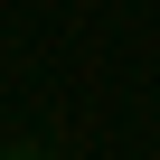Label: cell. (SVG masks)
Returning <instances> with one entry per match:
<instances>
[{
	"label": "cell",
	"mask_w": 160,
	"mask_h": 160,
	"mask_svg": "<svg viewBox=\"0 0 160 160\" xmlns=\"http://www.w3.org/2000/svg\"><path fill=\"white\" fill-rule=\"evenodd\" d=\"M0 160H38V151H0Z\"/></svg>",
	"instance_id": "1"
},
{
	"label": "cell",
	"mask_w": 160,
	"mask_h": 160,
	"mask_svg": "<svg viewBox=\"0 0 160 160\" xmlns=\"http://www.w3.org/2000/svg\"><path fill=\"white\" fill-rule=\"evenodd\" d=\"M0 151H10V141H0Z\"/></svg>",
	"instance_id": "2"
}]
</instances>
